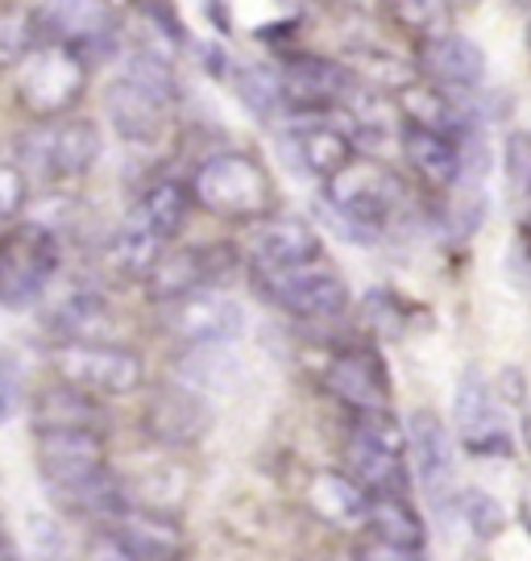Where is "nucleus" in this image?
I'll return each instance as SVG.
<instances>
[{"label": "nucleus", "instance_id": "44", "mask_svg": "<svg viewBox=\"0 0 531 561\" xmlns=\"http://www.w3.org/2000/svg\"><path fill=\"white\" fill-rule=\"evenodd\" d=\"M528 42H531V34H528Z\"/></svg>", "mask_w": 531, "mask_h": 561}, {"label": "nucleus", "instance_id": "31", "mask_svg": "<svg viewBox=\"0 0 531 561\" xmlns=\"http://www.w3.org/2000/svg\"><path fill=\"white\" fill-rule=\"evenodd\" d=\"M503 171L519 221L531 225V129H511L503 141Z\"/></svg>", "mask_w": 531, "mask_h": 561}, {"label": "nucleus", "instance_id": "6", "mask_svg": "<svg viewBox=\"0 0 531 561\" xmlns=\"http://www.w3.org/2000/svg\"><path fill=\"white\" fill-rule=\"evenodd\" d=\"M100 159V134L92 121H55L34 125L18 138V162L25 180L79 183Z\"/></svg>", "mask_w": 531, "mask_h": 561}, {"label": "nucleus", "instance_id": "35", "mask_svg": "<svg viewBox=\"0 0 531 561\" xmlns=\"http://www.w3.org/2000/svg\"><path fill=\"white\" fill-rule=\"evenodd\" d=\"M386 9L394 13L399 25H407L412 34L428 38L440 34V13H445V0H386Z\"/></svg>", "mask_w": 531, "mask_h": 561}, {"label": "nucleus", "instance_id": "34", "mask_svg": "<svg viewBox=\"0 0 531 561\" xmlns=\"http://www.w3.org/2000/svg\"><path fill=\"white\" fill-rule=\"evenodd\" d=\"M25 537H30V549H34V561H67V533L55 516L46 512H30L25 516Z\"/></svg>", "mask_w": 531, "mask_h": 561}, {"label": "nucleus", "instance_id": "23", "mask_svg": "<svg viewBox=\"0 0 531 561\" xmlns=\"http://www.w3.org/2000/svg\"><path fill=\"white\" fill-rule=\"evenodd\" d=\"M399 146H403L407 167H412L415 175L428 183V187L449 192V187L461 183V141L457 138H445V134H432V129L403 125Z\"/></svg>", "mask_w": 531, "mask_h": 561}, {"label": "nucleus", "instance_id": "12", "mask_svg": "<svg viewBox=\"0 0 531 561\" xmlns=\"http://www.w3.org/2000/svg\"><path fill=\"white\" fill-rule=\"evenodd\" d=\"M324 391L349 412H391V370L370 345H345L324 366Z\"/></svg>", "mask_w": 531, "mask_h": 561}, {"label": "nucleus", "instance_id": "24", "mask_svg": "<svg viewBox=\"0 0 531 561\" xmlns=\"http://www.w3.org/2000/svg\"><path fill=\"white\" fill-rule=\"evenodd\" d=\"M204 287H212V275H208V250L204 245H183V250H166L162 259L154 262L150 279H146V291L154 304H178L187 296H196Z\"/></svg>", "mask_w": 531, "mask_h": 561}, {"label": "nucleus", "instance_id": "37", "mask_svg": "<svg viewBox=\"0 0 531 561\" xmlns=\"http://www.w3.org/2000/svg\"><path fill=\"white\" fill-rule=\"evenodd\" d=\"M354 561H428L424 558V549H399V545H386V541H370L357 545Z\"/></svg>", "mask_w": 531, "mask_h": 561}, {"label": "nucleus", "instance_id": "9", "mask_svg": "<svg viewBox=\"0 0 531 561\" xmlns=\"http://www.w3.org/2000/svg\"><path fill=\"white\" fill-rule=\"evenodd\" d=\"M457 437L465 445L470 458L498 461L515 454V433L511 421L503 412V403L494 396V387L477 370H465L457 382V403H453Z\"/></svg>", "mask_w": 531, "mask_h": 561}, {"label": "nucleus", "instance_id": "21", "mask_svg": "<svg viewBox=\"0 0 531 561\" xmlns=\"http://www.w3.org/2000/svg\"><path fill=\"white\" fill-rule=\"evenodd\" d=\"M291 154L296 162H303V171L315 175V180H333L345 162L357 159V146L345 129V117L340 108L333 113H320V117H299L296 129H291Z\"/></svg>", "mask_w": 531, "mask_h": 561}, {"label": "nucleus", "instance_id": "26", "mask_svg": "<svg viewBox=\"0 0 531 561\" xmlns=\"http://www.w3.org/2000/svg\"><path fill=\"white\" fill-rule=\"evenodd\" d=\"M366 528L374 541L399 545V549H424L428 528L424 516L415 512L407 491H386V495H370V512H366Z\"/></svg>", "mask_w": 531, "mask_h": 561}, {"label": "nucleus", "instance_id": "7", "mask_svg": "<svg viewBox=\"0 0 531 561\" xmlns=\"http://www.w3.org/2000/svg\"><path fill=\"white\" fill-rule=\"evenodd\" d=\"M254 287L262 291V300L275 304L278 312H287L296 321H336L349 312V283L324 259L254 275Z\"/></svg>", "mask_w": 531, "mask_h": 561}, {"label": "nucleus", "instance_id": "30", "mask_svg": "<svg viewBox=\"0 0 531 561\" xmlns=\"http://www.w3.org/2000/svg\"><path fill=\"white\" fill-rule=\"evenodd\" d=\"M229 83H233L236 101L245 104L257 121H270L282 113V80H278L275 67L236 62V67H229Z\"/></svg>", "mask_w": 531, "mask_h": 561}, {"label": "nucleus", "instance_id": "40", "mask_svg": "<svg viewBox=\"0 0 531 561\" xmlns=\"http://www.w3.org/2000/svg\"><path fill=\"white\" fill-rule=\"evenodd\" d=\"M340 4H349V9H374L382 0H340Z\"/></svg>", "mask_w": 531, "mask_h": 561}, {"label": "nucleus", "instance_id": "15", "mask_svg": "<svg viewBox=\"0 0 531 561\" xmlns=\"http://www.w3.org/2000/svg\"><path fill=\"white\" fill-rule=\"evenodd\" d=\"M141 428L146 437L162 449H187L208 437L212 428V403L204 400V391L196 387H183V382H171V387H158L146 412H141Z\"/></svg>", "mask_w": 531, "mask_h": 561}, {"label": "nucleus", "instance_id": "38", "mask_svg": "<svg viewBox=\"0 0 531 561\" xmlns=\"http://www.w3.org/2000/svg\"><path fill=\"white\" fill-rule=\"evenodd\" d=\"M88 561H138L125 545H120L117 533H104V537H96L92 541V549H88Z\"/></svg>", "mask_w": 531, "mask_h": 561}, {"label": "nucleus", "instance_id": "4", "mask_svg": "<svg viewBox=\"0 0 531 561\" xmlns=\"http://www.w3.org/2000/svg\"><path fill=\"white\" fill-rule=\"evenodd\" d=\"M59 233L42 221L9 225L0 233V308L25 312L42 304L46 287L59 275Z\"/></svg>", "mask_w": 531, "mask_h": 561}, {"label": "nucleus", "instance_id": "14", "mask_svg": "<svg viewBox=\"0 0 531 561\" xmlns=\"http://www.w3.org/2000/svg\"><path fill=\"white\" fill-rule=\"evenodd\" d=\"M34 25L50 34V42L76 46L88 62L96 59V50L108 55L117 42V18L108 0H42L34 9Z\"/></svg>", "mask_w": 531, "mask_h": 561}, {"label": "nucleus", "instance_id": "5", "mask_svg": "<svg viewBox=\"0 0 531 561\" xmlns=\"http://www.w3.org/2000/svg\"><path fill=\"white\" fill-rule=\"evenodd\" d=\"M345 474L370 495L407 486V428L394 412H357L345 433Z\"/></svg>", "mask_w": 531, "mask_h": 561}, {"label": "nucleus", "instance_id": "8", "mask_svg": "<svg viewBox=\"0 0 531 561\" xmlns=\"http://www.w3.org/2000/svg\"><path fill=\"white\" fill-rule=\"evenodd\" d=\"M55 375L59 382H71L88 396H134L146 379V362L129 345L113 341H62L55 345Z\"/></svg>", "mask_w": 531, "mask_h": 561}, {"label": "nucleus", "instance_id": "42", "mask_svg": "<svg viewBox=\"0 0 531 561\" xmlns=\"http://www.w3.org/2000/svg\"><path fill=\"white\" fill-rule=\"evenodd\" d=\"M523 433H528V445H531V416H528V424H523Z\"/></svg>", "mask_w": 531, "mask_h": 561}, {"label": "nucleus", "instance_id": "16", "mask_svg": "<svg viewBox=\"0 0 531 561\" xmlns=\"http://www.w3.org/2000/svg\"><path fill=\"white\" fill-rule=\"evenodd\" d=\"M407 466L415 470L419 491L436 503V507H449L457 503L453 495V442H449V428L445 421L419 408L412 421H407Z\"/></svg>", "mask_w": 531, "mask_h": 561}, {"label": "nucleus", "instance_id": "19", "mask_svg": "<svg viewBox=\"0 0 531 561\" xmlns=\"http://www.w3.org/2000/svg\"><path fill=\"white\" fill-rule=\"evenodd\" d=\"M394 104L403 113V125H415V129H432V134L457 141L477 134V125L470 117V92H445L428 80H412L407 88L394 92Z\"/></svg>", "mask_w": 531, "mask_h": 561}, {"label": "nucleus", "instance_id": "33", "mask_svg": "<svg viewBox=\"0 0 531 561\" xmlns=\"http://www.w3.org/2000/svg\"><path fill=\"white\" fill-rule=\"evenodd\" d=\"M457 512H461V520H465V528L477 541L498 537L503 524H507V512H503V503L494 500L490 491H461L457 495Z\"/></svg>", "mask_w": 531, "mask_h": 561}, {"label": "nucleus", "instance_id": "27", "mask_svg": "<svg viewBox=\"0 0 531 561\" xmlns=\"http://www.w3.org/2000/svg\"><path fill=\"white\" fill-rule=\"evenodd\" d=\"M192 187L178 180H158L146 187V196L138 204V221L154 233L162 245L175 241L183 229H187V217H192Z\"/></svg>", "mask_w": 531, "mask_h": 561}, {"label": "nucleus", "instance_id": "17", "mask_svg": "<svg viewBox=\"0 0 531 561\" xmlns=\"http://www.w3.org/2000/svg\"><path fill=\"white\" fill-rule=\"evenodd\" d=\"M245 254H250L254 275H270V271H287V266H299V262L324 259V245H320V233L303 217L282 213V217L257 221Z\"/></svg>", "mask_w": 531, "mask_h": 561}, {"label": "nucleus", "instance_id": "32", "mask_svg": "<svg viewBox=\"0 0 531 561\" xmlns=\"http://www.w3.org/2000/svg\"><path fill=\"white\" fill-rule=\"evenodd\" d=\"M38 46V25L34 13H21V9H0V71L21 67V59Z\"/></svg>", "mask_w": 531, "mask_h": 561}, {"label": "nucleus", "instance_id": "1", "mask_svg": "<svg viewBox=\"0 0 531 561\" xmlns=\"http://www.w3.org/2000/svg\"><path fill=\"white\" fill-rule=\"evenodd\" d=\"M403 201H407L403 180L378 159L345 162L333 180H324V204L333 208V217L340 221L345 238L354 241L382 238L394 225V217H399Z\"/></svg>", "mask_w": 531, "mask_h": 561}, {"label": "nucleus", "instance_id": "25", "mask_svg": "<svg viewBox=\"0 0 531 561\" xmlns=\"http://www.w3.org/2000/svg\"><path fill=\"white\" fill-rule=\"evenodd\" d=\"M30 424L34 433H46V428H96L104 424V412H100V400L79 391L71 382H55V387H42L34 403H30Z\"/></svg>", "mask_w": 531, "mask_h": 561}, {"label": "nucleus", "instance_id": "43", "mask_svg": "<svg viewBox=\"0 0 531 561\" xmlns=\"http://www.w3.org/2000/svg\"><path fill=\"white\" fill-rule=\"evenodd\" d=\"M308 561H328V558H308Z\"/></svg>", "mask_w": 531, "mask_h": 561}, {"label": "nucleus", "instance_id": "41", "mask_svg": "<svg viewBox=\"0 0 531 561\" xmlns=\"http://www.w3.org/2000/svg\"><path fill=\"white\" fill-rule=\"evenodd\" d=\"M0 549H4V516H0Z\"/></svg>", "mask_w": 531, "mask_h": 561}, {"label": "nucleus", "instance_id": "10", "mask_svg": "<svg viewBox=\"0 0 531 561\" xmlns=\"http://www.w3.org/2000/svg\"><path fill=\"white\" fill-rule=\"evenodd\" d=\"M162 329L183 341V345H192V350H208V345H229V341L245 337L250 317L220 287H204V291L187 296V300L166 304Z\"/></svg>", "mask_w": 531, "mask_h": 561}, {"label": "nucleus", "instance_id": "22", "mask_svg": "<svg viewBox=\"0 0 531 561\" xmlns=\"http://www.w3.org/2000/svg\"><path fill=\"white\" fill-rule=\"evenodd\" d=\"M303 503L333 528H366L370 491L357 479H349L345 470H315L303 486Z\"/></svg>", "mask_w": 531, "mask_h": 561}, {"label": "nucleus", "instance_id": "11", "mask_svg": "<svg viewBox=\"0 0 531 561\" xmlns=\"http://www.w3.org/2000/svg\"><path fill=\"white\" fill-rule=\"evenodd\" d=\"M282 80V108L296 117H320L333 113L354 96L357 76L349 71V62L320 59V55H296L287 59V67L278 71Z\"/></svg>", "mask_w": 531, "mask_h": 561}, {"label": "nucleus", "instance_id": "39", "mask_svg": "<svg viewBox=\"0 0 531 561\" xmlns=\"http://www.w3.org/2000/svg\"><path fill=\"white\" fill-rule=\"evenodd\" d=\"M13 400H18V379H13V366L0 358V424L9 421V412H13Z\"/></svg>", "mask_w": 531, "mask_h": 561}, {"label": "nucleus", "instance_id": "3", "mask_svg": "<svg viewBox=\"0 0 531 561\" xmlns=\"http://www.w3.org/2000/svg\"><path fill=\"white\" fill-rule=\"evenodd\" d=\"M92 80V62L67 42H38L18 67V101L30 117L59 121L67 117Z\"/></svg>", "mask_w": 531, "mask_h": 561}, {"label": "nucleus", "instance_id": "29", "mask_svg": "<svg viewBox=\"0 0 531 561\" xmlns=\"http://www.w3.org/2000/svg\"><path fill=\"white\" fill-rule=\"evenodd\" d=\"M108 317V304L100 291L92 287H76V291H67L62 300H55L46 308V329L62 341H96V324Z\"/></svg>", "mask_w": 531, "mask_h": 561}, {"label": "nucleus", "instance_id": "18", "mask_svg": "<svg viewBox=\"0 0 531 561\" xmlns=\"http://www.w3.org/2000/svg\"><path fill=\"white\" fill-rule=\"evenodd\" d=\"M415 59H419L424 80L445 88V92H473L486 80V55L465 34H449V30L428 34V38H419Z\"/></svg>", "mask_w": 531, "mask_h": 561}, {"label": "nucleus", "instance_id": "36", "mask_svg": "<svg viewBox=\"0 0 531 561\" xmlns=\"http://www.w3.org/2000/svg\"><path fill=\"white\" fill-rule=\"evenodd\" d=\"M30 201V180L18 162H0V225L18 221V213Z\"/></svg>", "mask_w": 531, "mask_h": 561}, {"label": "nucleus", "instance_id": "13", "mask_svg": "<svg viewBox=\"0 0 531 561\" xmlns=\"http://www.w3.org/2000/svg\"><path fill=\"white\" fill-rule=\"evenodd\" d=\"M178 104L175 92L166 88H154L146 80H134L120 71L117 80L108 83V96H104V113H108V125L117 129L125 141L134 146H150L166 134V121H171V108Z\"/></svg>", "mask_w": 531, "mask_h": 561}, {"label": "nucleus", "instance_id": "2", "mask_svg": "<svg viewBox=\"0 0 531 561\" xmlns=\"http://www.w3.org/2000/svg\"><path fill=\"white\" fill-rule=\"evenodd\" d=\"M192 201L229 225H257L275 213V180L254 154L220 150L192 175Z\"/></svg>", "mask_w": 531, "mask_h": 561}, {"label": "nucleus", "instance_id": "20", "mask_svg": "<svg viewBox=\"0 0 531 561\" xmlns=\"http://www.w3.org/2000/svg\"><path fill=\"white\" fill-rule=\"evenodd\" d=\"M113 533L138 561H183L187 558V533L175 516L150 503H125L113 520Z\"/></svg>", "mask_w": 531, "mask_h": 561}, {"label": "nucleus", "instance_id": "28", "mask_svg": "<svg viewBox=\"0 0 531 561\" xmlns=\"http://www.w3.org/2000/svg\"><path fill=\"white\" fill-rule=\"evenodd\" d=\"M166 254V245L146 229V225L134 217V221H125L108 238V266L117 271L120 279H138L146 283L150 279V271H154V262Z\"/></svg>", "mask_w": 531, "mask_h": 561}]
</instances>
